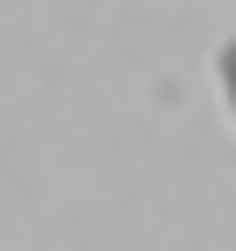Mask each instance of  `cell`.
<instances>
[{"label": "cell", "mask_w": 236, "mask_h": 251, "mask_svg": "<svg viewBox=\"0 0 236 251\" xmlns=\"http://www.w3.org/2000/svg\"><path fill=\"white\" fill-rule=\"evenodd\" d=\"M222 94H229V108H236V36L222 43Z\"/></svg>", "instance_id": "1"}]
</instances>
